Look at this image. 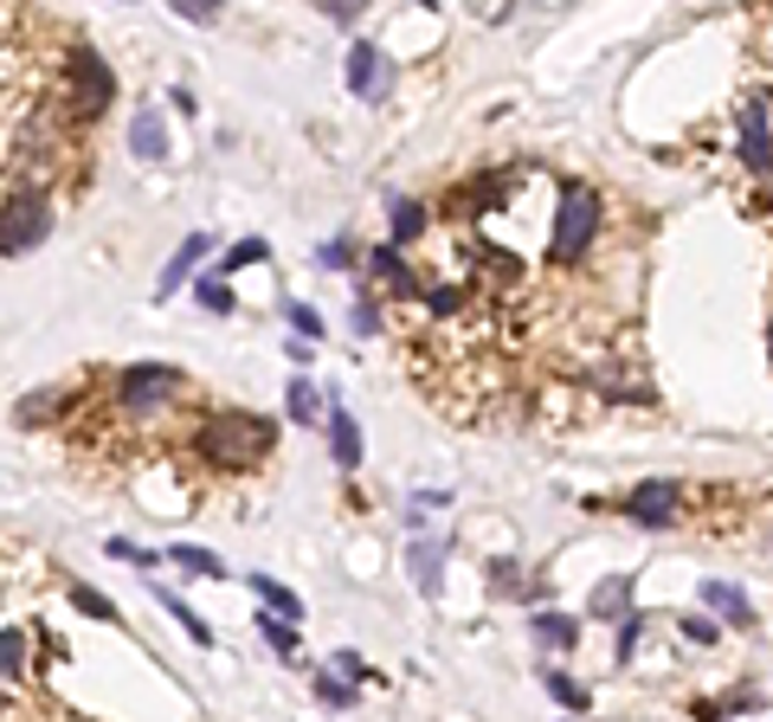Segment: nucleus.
Wrapping results in <instances>:
<instances>
[{"instance_id": "a878e982", "label": "nucleus", "mask_w": 773, "mask_h": 722, "mask_svg": "<svg viewBox=\"0 0 773 722\" xmlns=\"http://www.w3.org/2000/svg\"><path fill=\"white\" fill-rule=\"evenodd\" d=\"M316 407H323V400H316V387L296 375L291 380V419H303V426H310V419H316Z\"/></svg>"}, {"instance_id": "20e7f679", "label": "nucleus", "mask_w": 773, "mask_h": 722, "mask_svg": "<svg viewBox=\"0 0 773 722\" xmlns=\"http://www.w3.org/2000/svg\"><path fill=\"white\" fill-rule=\"evenodd\" d=\"M111 97H116L111 65H104L97 52H84V45H77V52H72V111L77 116H104V111H111Z\"/></svg>"}, {"instance_id": "2f4dec72", "label": "nucleus", "mask_w": 773, "mask_h": 722, "mask_svg": "<svg viewBox=\"0 0 773 722\" xmlns=\"http://www.w3.org/2000/svg\"><path fill=\"white\" fill-rule=\"evenodd\" d=\"M683 639H690V646H715V626H709L702 613H690V619H683Z\"/></svg>"}, {"instance_id": "c85d7f7f", "label": "nucleus", "mask_w": 773, "mask_h": 722, "mask_svg": "<svg viewBox=\"0 0 773 722\" xmlns=\"http://www.w3.org/2000/svg\"><path fill=\"white\" fill-rule=\"evenodd\" d=\"M284 316H291V329H296V336H303V343H310V336H323V316H316V310H310V304H291V310H284Z\"/></svg>"}, {"instance_id": "4c0bfd02", "label": "nucleus", "mask_w": 773, "mask_h": 722, "mask_svg": "<svg viewBox=\"0 0 773 722\" xmlns=\"http://www.w3.org/2000/svg\"><path fill=\"white\" fill-rule=\"evenodd\" d=\"M767 355H773V329H767Z\"/></svg>"}, {"instance_id": "412c9836", "label": "nucleus", "mask_w": 773, "mask_h": 722, "mask_svg": "<svg viewBox=\"0 0 773 722\" xmlns=\"http://www.w3.org/2000/svg\"><path fill=\"white\" fill-rule=\"evenodd\" d=\"M535 639H542V646H574L581 626H574L567 613H535Z\"/></svg>"}, {"instance_id": "6ab92c4d", "label": "nucleus", "mask_w": 773, "mask_h": 722, "mask_svg": "<svg viewBox=\"0 0 773 722\" xmlns=\"http://www.w3.org/2000/svg\"><path fill=\"white\" fill-rule=\"evenodd\" d=\"M7 678H27V632H20V626L0 632V684H7Z\"/></svg>"}, {"instance_id": "1a4fd4ad", "label": "nucleus", "mask_w": 773, "mask_h": 722, "mask_svg": "<svg viewBox=\"0 0 773 722\" xmlns=\"http://www.w3.org/2000/svg\"><path fill=\"white\" fill-rule=\"evenodd\" d=\"M129 149H136V161H168V123H161V111L129 116Z\"/></svg>"}, {"instance_id": "423d86ee", "label": "nucleus", "mask_w": 773, "mask_h": 722, "mask_svg": "<svg viewBox=\"0 0 773 722\" xmlns=\"http://www.w3.org/2000/svg\"><path fill=\"white\" fill-rule=\"evenodd\" d=\"M175 394H181V368L143 362V368L123 375V407H129V414H155V407H168Z\"/></svg>"}, {"instance_id": "b1692460", "label": "nucleus", "mask_w": 773, "mask_h": 722, "mask_svg": "<svg viewBox=\"0 0 773 722\" xmlns=\"http://www.w3.org/2000/svg\"><path fill=\"white\" fill-rule=\"evenodd\" d=\"M258 626H264V646H271V651H284V658L296 651V626H291V619H278V613H264Z\"/></svg>"}, {"instance_id": "f3484780", "label": "nucleus", "mask_w": 773, "mask_h": 722, "mask_svg": "<svg viewBox=\"0 0 773 722\" xmlns=\"http://www.w3.org/2000/svg\"><path fill=\"white\" fill-rule=\"evenodd\" d=\"M168 562H175V568H187V574H200V580H220V555H213V548H194V542H175V548H168Z\"/></svg>"}, {"instance_id": "cd10ccee", "label": "nucleus", "mask_w": 773, "mask_h": 722, "mask_svg": "<svg viewBox=\"0 0 773 722\" xmlns=\"http://www.w3.org/2000/svg\"><path fill=\"white\" fill-rule=\"evenodd\" d=\"M72 600H77V613H91V619H116V607L97 594V587H72Z\"/></svg>"}, {"instance_id": "ddd939ff", "label": "nucleus", "mask_w": 773, "mask_h": 722, "mask_svg": "<svg viewBox=\"0 0 773 722\" xmlns=\"http://www.w3.org/2000/svg\"><path fill=\"white\" fill-rule=\"evenodd\" d=\"M697 594H702V607H715L722 619H735V626H754V607H748V594H741V587H729V580H702Z\"/></svg>"}, {"instance_id": "6e6552de", "label": "nucleus", "mask_w": 773, "mask_h": 722, "mask_svg": "<svg viewBox=\"0 0 773 722\" xmlns=\"http://www.w3.org/2000/svg\"><path fill=\"white\" fill-rule=\"evenodd\" d=\"M677 510H683V491L664 484V478H651V484H638V491L626 496V516L631 523H645V530H670Z\"/></svg>"}, {"instance_id": "a211bd4d", "label": "nucleus", "mask_w": 773, "mask_h": 722, "mask_svg": "<svg viewBox=\"0 0 773 722\" xmlns=\"http://www.w3.org/2000/svg\"><path fill=\"white\" fill-rule=\"evenodd\" d=\"M542 684H549V697L561 703V710H593V690H587V684H574L567 671H542Z\"/></svg>"}, {"instance_id": "0eeeda50", "label": "nucleus", "mask_w": 773, "mask_h": 722, "mask_svg": "<svg viewBox=\"0 0 773 722\" xmlns=\"http://www.w3.org/2000/svg\"><path fill=\"white\" fill-rule=\"evenodd\" d=\"M348 91L368 97V104H387V91H394V65H387V52L368 45V39H355V52H348Z\"/></svg>"}, {"instance_id": "7c9ffc66", "label": "nucleus", "mask_w": 773, "mask_h": 722, "mask_svg": "<svg viewBox=\"0 0 773 722\" xmlns=\"http://www.w3.org/2000/svg\"><path fill=\"white\" fill-rule=\"evenodd\" d=\"M323 265H330V271L355 265V239H330V245H323Z\"/></svg>"}, {"instance_id": "c9c22d12", "label": "nucleus", "mask_w": 773, "mask_h": 722, "mask_svg": "<svg viewBox=\"0 0 773 722\" xmlns=\"http://www.w3.org/2000/svg\"><path fill=\"white\" fill-rule=\"evenodd\" d=\"M323 13H330L335 27H355V20H362V7H348V0H342V7H323Z\"/></svg>"}, {"instance_id": "473e14b6", "label": "nucleus", "mask_w": 773, "mask_h": 722, "mask_svg": "<svg viewBox=\"0 0 773 722\" xmlns=\"http://www.w3.org/2000/svg\"><path fill=\"white\" fill-rule=\"evenodd\" d=\"M200 304H207V310H232V291H226L220 278H207V284H200Z\"/></svg>"}, {"instance_id": "72a5a7b5", "label": "nucleus", "mask_w": 773, "mask_h": 722, "mask_svg": "<svg viewBox=\"0 0 773 722\" xmlns=\"http://www.w3.org/2000/svg\"><path fill=\"white\" fill-rule=\"evenodd\" d=\"M374 329H380V316H374V304L362 297V304H355V336H374Z\"/></svg>"}, {"instance_id": "dca6fc26", "label": "nucleus", "mask_w": 773, "mask_h": 722, "mask_svg": "<svg viewBox=\"0 0 773 722\" xmlns=\"http://www.w3.org/2000/svg\"><path fill=\"white\" fill-rule=\"evenodd\" d=\"M252 594H258V600H264L271 613H278V619H291V626L303 619V600H296L284 580H271V574H252Z\"/></svg>"}, {"instance_id": "2eb2a0df", "label": "nucleus", "mask_w": 773, "mask_h": 722, "mask_svg": "<svg viewBox=\"0 0 773 722\" xmlns=\"http://www.w3.org/2000/svg\"><path fill=\"white\" fill-rule=\"evenodd\" d=\"M330 452H335L342 471H355V464H362V432H355V419L342 414V407L330 414Z\"/></svg>"}, {"instance_id": "4be33fe9", "label": "nucleus", "mask_w": 773, "mask_h": 722, "mask_svg": "<svg viewBox=\"0 0 773 722\" xmlns=\"http://www.w3.org/2000/svg\"><path fill=\"white\" fill-rule=\"evenodd\" d=\"M626 600H631V574H613V580L593 594V619H613V613L626 607Z\"/></svg>"}, {"instance_id": "c756f323", "label": "nucleus", "mask_w": 773, "mask_h": 722, "mask_svg": "<svg viewBox=\"0 0 773 722\" xmlns=\"http://www.w3.org/2000/svg\"><path fill=\"white\" fill-rule=\"evenodd\" d=\"M638 632H645V619H638V613H626V619H619V665H631V651H638Z\"/></svg>"}, {"instance_id": "f257e3e1", "label": "nucleus", "mask_w": 773, "mask_h": 722, "mask_svg": "<svg viewBox=\"0 0 773 722\" xmlns=\"http://www.w3.org/2000/svg\"><path fill=\"white\" fill-rule=\"evenodd\" d=\"M278 446V426L264 414H213L200 432H194V452L207 458L213 471H246V464H264Z\"/></svg>"}, {"instance_id": "bb28decb", "label": "nucleus", "mask_w": 773, "mask_h": 722, "mask_svg": "<svg viewBox=\"0 0 773 722\" xmlns=\"http://www.w3.org/2000/svg\"><path fill=\"white\" fill-rule=\"evenodd\" d=\"M490 587H497V594H529V587H522V568H515V562H490Z\"/></svg>"}, {"instance_id": "4468645a", "label": "nucleus", "mask_w": 773, "mask_h": 722, "mask_svg": "<svg viewBox=\"0 0 773 722\" xmlns=\"http://www.w3.org/2000/svg\"><path fill=\"white\" fill-rule=\"evenodd\" d=\"M65 407V387H39V394H20L13 400V426H45V419Z\"/></svg>"}, {"instance_id": "9b49d317", "label": "nucleus", "mask_w": 773, "mask_h": 722, "mask_svg": "<svg viewBox=\"0 0 773 722\" xmlns=\"http://www.w3.org/2000/svg\"><path fill=\"white\" fill-rule=\"evenodd\" d=\"M368 265H374V278H380V284H387V297H419V278H412V271H406L400 245H380V252H374Z\"/></svg>"}, {"instance_id": "aec40b11", "label": "nucleus", "mask_w": 773, "mask_h": 722, "mask_svg": "<svg viewBox=\"0 0 773 722\" xmlns=\"http://www.w3.org/2000/svg\"><path fill=\"white\" fill-rule=\"evenodd\" d=\"M155 594H161V607H168V613H175V619L187 626V639H194V646H213V626H207V619H200L194 607H181V594H168V587H155Z\"/></svg>"}, {"instance_id": "f8f14e48", "label": "nucleus", "mask_w": 773, "mask_h": 722, "mask_svg": "<svg viewBox=\"0 0 773 722\" xmlns=\"http://www.w3.org/2000/svg\"><path fill=\"white\" fill-rule=\"evenodd\" d=\"M207 245H213L207 232H187V239H181V252L168 259V271H161V284H155V297H175V291H181V278L194 271V259H207Z\"/></svg>"}, {"instance_id": "f03ea898", "label": "nucleus", "mask_w": 773, "mask_h": 722, "mask_svg": "<svg viewBox=\"0 0 773 722\" xmlns=\"http://www.w3.org/2000/svg\"><path fill=\"white\" fill-rule=\"evenodd\" d=\"M599 232V193L587 181H561V213H554V239H549V265H581L593 252Z\"/></svg>"}, {"instance_id": "9d476101", "label": "nucleus", "mask_w": 773, "mask_h": 722, "mask_svg": "<svg viewBox=\"0 0 773 722\" xmlns=\"http://www.w3.org/2000/svg\"><path fill=\"white\" fill-rule=\"evenodd\" d=\"M445 555H451V542H432V535H419L412 542V555H406V568H412V580H419V594H439V574H445Z\"/></svg>"}, {"instance_id": "393cba45", "label": "nucleus", "mask_w": 773, "mask_h": 722, "mask_svg": "<svg viewBox=\"0 0 773 722\" xmlns=\"http://www.w3.org/2000/svg\"><path fill=\"white\" fill-rule=\"evenodd\" d=\"M258 259H271V245H264V239H239V245H232V252H226V259H220V271L258 265Z\"/></svg>"}, {"instance_id": "f704fd0d", "label": "nucleus", "mask_w": 773, "mask_h": 722, "mask_svg": "<svg viewBox=\"0 0 773 722\" xmlns=\"http://www.w3.org/2000/svg\"><path fill=\"white\" fill-rule=\"evenodd\" d=\"M181 13H187V20H194V27H207V20H213V0H187Z\"/></svg>"}, {"instance_id": "e433bc0d", "label": "nucleus", "mask_w": 773, "mask_h": 722, "mask_svg": "<svg viewBox=\"0 0 773 722\" xmlns=\"http://www.w3.org/2000/svg\"><path fill=\"white\" fill-rule=\"evenodd\" d=\"M323 703H335V710H342V703H355V690H348V684H323Z\"/></svg>"}, {"instance_id": "7ed1b4c3", "label": "nucleus", "mask_w": 773, "mask_h": 722, "mask_svg": "<svg viewBox=\"0 0 773 722\" xmlns=\"http://www.w3.org/2000/svg\"><path fill=\"white\" fill-rule=\"evenodd\" d=\"M45 232H52V207H45V193H39V188H20L7 207H0V259L33 252Z\"/></svg>"}, {"instance_id": "39448f33", "label": "nucleus", "mask_w": 773, "mask_h": 722, "mask_svg": "<svg viewBox=\"0 0 773 722\" xmlns=\"http://www.w3.org/2000/svg\"><path fill=\"white\" fill-rule=\"evenodd\" d=\"M735 129H741V168H748V175H773V123H767V97H741Z\"/></svg>"}, {"instance_id": "5701e85b", "label": "nucleus", "mask_w": 773, "mask_h": 722, "mask_svg": "<svg viewBox=\"0 0 773 722\" xmlns=\"http://www.w3.org/2000/svg\"><path fill=\"white\" fill-rule=\"evenodd\" d=\"M419 232H426V207H419V200H394V239H419Z\"/></svg>"}]
</instances>
